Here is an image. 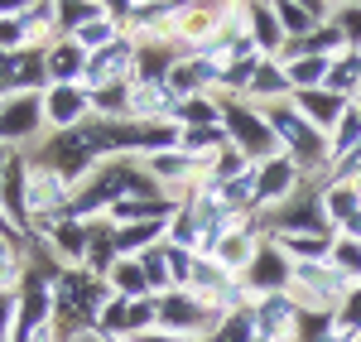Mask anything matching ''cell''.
I'll list each match as a JSON object with an SVG mask.
<instances>
[{"label":"cell","mask_w":361,"mask_h":342,"mask_svg":"<svg viewBox=\"0 0 361 342\" xmlns=\"http://www.w3.org/2000/svg\"><path fill=\"white\" fill-rule=\"evenodd\" d=\"M222 126H226V135H231V145L246 154L250 164L279 159V140H275V130H270V121H265L260 106H246V102L226 97L222 102Z\"/></svg>","instance_id":"obj_1"},{"label":"cell","mask_w":361,"mask_h":342,"mask_svg":"<svg viewBox=\"0 0 361 342\" xmlns=\"http://www.w3.org/2000/svg\"><path fill=\"white\" fill-rule=\"evenodd\" d=\"M265 121H270V130H275L284 159H294V169H299V164H318V159L328 154L323 130H318L313 121H304L294 102H275V106H265Z\"/></svg>","instance_id":"obj_2"},{"label":"cell","mask_w":361,"mask_h":342,"mask_svg":"<svg viewBox=\"0 0 361 342\" xmlns=\"http://www.w3.org/2000/svg\"><path fill=\"white\" fill-rule=\"evenodd\" d=\"M25 202H29V227H34V222H49V217H68V212H73V183H68L54 164H44V159L29 154Z\"/></svg>","instance_id":"obj_3"},{"label":"cell","mask_w":361,"mask_h":342,"mask_svg":"<svg viewBox=\"0 0 361 342\" xmlns=\"http://www.w3.org/2000/svg\"><path fill=\"white\" fill-rule=\"evenodd\" d=\"M299 299L294 294H260V304H250L255 342H289L299 338Z\"/></svg>","instance_id":"obj_4"},{"label":"cell","mask_w":361,"mask_h":342,"mask_svg":"<svg viewBox=\"0 0 361 342\" xmlns=\"http://www.w3.org/2000/svg\"><path fill=\"white\" fill-rule=\"evenodd\" d=\"M25 92H49V63L44 49H25V54H10L0 68V102L5 97H25Z\"/></svg>","instance_id":"obj_5"},{"label":"cell","mask_w":361,"mask_h":342,"mask_svg":"<svg viewBox=\"0 0 361 342\" xmlns=\"http://www.w3.org/2000/svg\"><path fill=\"white\" fill-rule=\"evenodd\" d=\"M44 121H49V135L92 121V92L87 87H49L44 92Z\"/></svg>","instance_id":"obj_6"},{"label":"cell","mask_w":361,"mask_h":342,"mask_svg":"<svg viewBox=\"0 0 361 342\" xmlns=\"http://www.w3.org/2000/svg\"><path fill=\"white\" fill-rule=\"evenodd\" d=\"M178 116V97L164 83H130V121L135 126H154V121H173Z\"/></svg>","instance_id":"obj_7"},{"label":"cell","mask_w":361,"mask_h":342,"mask_svg":"<svg viewBox=\"0 0 361 342\" xmlns=\"http://www.w3.org/2000/svg\"><path fill=\"white\" fill-rule=\"evenodd\" d=\"M289 280H294L289 256H284L279 246H260V256L250 260V270H246L250 294H284V285H289Z\"/></svg>","instance_id":"obj_8"},{"label":"cell","mask_w":361,"mask_h":342,"mask_svg":"<svg viewBox=\"0 0 361 342\" xmlns=\"http://www.w3.org/2000/svg\"><path fill=\"white\" fill-rule=\"evenodd\" d=\"M44 63H49V87H82L87 73V54L73 44V39H58L44 49Z\"/></svg>","instance_id":"obj_9"},{"label":"cell","mask_w":361,"mask_h":342,"mask_svg":"<svg viewBox=\"0 0 361 342\" xmlns=\"http://www.w3.org/2000/svg\"><path fill=\"white\" fill-rule=\"evenodd\" d=\"M246 20H250L246 34H250V44H255V54L265 58V63H275L279 44H284V29H279V10H275V5H250Z\"/></svg>","instance_id":"obj_10"},{"label":"cell","mask_w":361,"mask_h":342,"mask_svg":"<svg viewBox=\"0 0 361 342\" xmlns=\"http://www.w3.org/2000/svg\"><path fill=\"white\" fill-rule=\"evenodd\" d=\"M294 178H299V169H294V159H270V164H260L255 169V193H260V202H279L294 193Z\"/></svg>","instance_id":"obj_11"},{"label":"cell","mask_w":361,"mask_h":342,"mask_svg":"<svg viewBox=\"0 0 361 342\" xmlns=\"http://www.w3.org/2000/svg\"><path fill=\"white\" fill-rule=\"evenodd\" d=\"M178 149H183L188 159H197V164H212L217 154L231 149V135H226V126H197V130H183Z\"/></svg>","instance_id":"obj_12"},{"label":"cell","mask_w":361,"mask_h":342,"mask_svg":"<svg viewBox=\"0 0 361 342\" xmlns=\"http://www.w3.org/2000/svg\"><path fill=\"white\" fill-rule=\"evenodd\" d=\"M294 106H299L304 121H313V126L323 130V126H337V121H342L347 97H333L328 87H318V92H299V97H294Z\"/></svg>","instance_id":"obj_13"},{"label":"cell","mask_w":361,"mask_h":342,"mask_svg":"<svg viewBox=\"0 0 361 342\" xmlns=\"http://www.w3.org/2000/svg\"><path fill=\"white\" fill-rule=\"evenodd\" d=\"M106 15V0H58V39H73Z\"/></svg>","instance_id":"obj_14"},{"label":"cell","mask_w":361,"mask_h":342,"mask_svg":"<svg viewBox=\"0 0 361 342\" xmlns=\"http://www.w3.org/2000/svg\"><path fill=\"white\" fill-rule=\"evenodd\" d=\"M106 285H111V294H121V299H154V294H149V280H145V265H140L135 256L116 260Z\"/></svg>","instance_id":"obj_15"},{"label":"cell","mask_w":361,"mask_h":342,"mask_svg":"<svg viewBox=\"0 0 361 342\" xmlns=\"http://www.w3.org/2000/svg\"><path fill=\"white\" fill-rule=\"evenodd\" d=\"M92 116L111 121V126L130 121V83H111V87H102V92H92Z\"/></svg>","instance_id":"obj_16"},{"label":"cell","mask_w":361,"mask_h":342,"mask_svg":"<svg viewBox=\"0 0 361 342\" xmlns=\"http://www.w3.org/2000/svg\"><path fill=\"white\" fill-rule=\"evenodd\" d=\"M25 241H10V236H0V294H20L25 285Z\"/></svg>","instance_id":"obj_17"},{"label":"cell","mask_w":361,"mask_h":342,"mask_svg":"<svg viewBox=\"0 0 361 342\" xmlns=\"http://www.w3.org/2000/svg\"><path fill=\"white\" fill-rule=\"evenodd\" d=\"M250 97H260V102H270V106H275L279 97H284V92H294V87H289V78H284V68H279V63H260V68H255V78H250V87H246Z\"/></svg>","instance_id":"obj_18"},{"label":"cell","mask_w":361,"mask_h":342,"mask_svg":"<svg viewBox=\"0 0 361 342\" xmlns=\"http://www.w3.org/2000/svg\"><path fill=\"white\" fill-rule=\"evenodd\" d=\"M183 130H197V126H222V102L212 97H193V102H178V116H173Z\"/></svg>","instance_id":"obj_19"},{"label":"cell","mask_w":361,"mask_h":342,"mask_svg":"<svg viewBox=\"0 0 361 342\" xmlns=\"http://www.w3.org/2000/svg\"><path fill=\"white\" fill-rule=\"evenodd\" d=\"M212 342H255V323H250V309H236L217 323Z\"/></svg>","instance_id":"obj_20"},{"label":"cell","mask_w":361,"mask_h":342,"mask_svg":"<svg viewBox=\"0 0 361 342\" xmlns=\"http://www.w3.org/2000/svg\"><path fill=\"white\" fill-rule=\"evenodd\" d=\"M333 154L342 159V154H352V149H361V111H342V121L333 126Z\"/></svg>","instance_id":"obj_21"},{"label":"cell","mask_w":361,"mask_h":342,"mask_svg":"<svg viewBox=\"0 0 361 342\" xmlns=\"http://www.w3.org/2000/svg\"><path fill=\"white\" fill-rule=\"evenodd\" d=\"M357 83H361V58H342V63L333 58V73H328V83H323V87H328L333 97H347Z\"/></svg>","instance_id":"obj_22"},{"label":"cell","mask_w":361,"mask_h":342,"mask_svg":"<svg viewBox=\"0 0 361 342\" xmlns=\"http://www.w3.org/2000/svg\"><path fill=\"white\" fill-rule=\"evenodd\" d=\"M159 328V299H130V342Z\"/></svg>","instance_id":"obj_23"},{"label":"cell","mask_w":361,"mask_h":342,"mask_svg":"<svg viewBox=\"0 0 361 342\" xmlns=\"http://www.w3.org/2000/svg\"><path fill=\"white\" fill-rule=\"evenodd\" d=\"M328 265H333L337 275H347V280H352V275L361 270V241H352V236H342V241L333 246V256H328Z\"/></svg>","instance_id":"obj_24"},{"label":"cell","mask_w":361,"mask_h":342,"mask_svg":"<svg viewBox=\"0 0 361 342\" xmlns=\"http://www.w3.org/2000/svg\"><path fill=\"white\" fill-rule=\"evenodd\" d=\"M164 260H169V275H173V289H188L197 256H193V251H183V246H164Z\"/></svg>","instance_id":"obj_25"},{"label":"cell","mask_w":361,"mask_h":342,"mask_svg":"<svg viewBox=\"0 0 361 342\" xmlns=\"http://www.w3.org/2000/svg\"><path fill=\"white\" fill-rule=\"evenodd\" d=\"M333 20L347 44H361V5H342V10H333Z\"/></svg>","instance_id":"obj_26"},{"label":"cell","mask_w":361,"mask_h":342,"mask_svg":"<svg viewBox=\"0 0 361 342\" xmlns=\"http://www.w3.org/2000/svg\"><path fill=\"white\" fill-rule=\"evenodd\" d=\"M15 314H20V294H0V342L15 338Z\"/></svg>","instance_id":"obj_27"},{"label":"cell","mask_w":361,"mask_h":342,"mask_svg":"<svg viewBox=\"0 0 361 342\" xmlns=\"http://www.w3.org/2000/svg\"><path fill=\"white\" fill-rule=\"evenodd\" d=\"M352 173H361V149H352V154H342V159H337V178H342V183H347Z\"/></svg>","instance_id":"obj_28"},{"label":"cell","mask_w":361,"mask_h":342,"mask_svg":"<svg viewBox=\"0 0 361 342\" xmlns=\"http://www.w3.org/2000/svg\"><path fill=\"white\" fill-rule=\"evenodd\" d=\"M342 231H347L352 241H361V207H357V212H352V222H342Z\"/></svg>","instance_id":"obj_29"},{"label":"cell","mask_w":361,"mask_h":342,"mask_svg":"<svg viewBox=\"0 0 361 342\" xmlns=\"http://www.w3.org/2000/svg\"><path fill=\"white\" fill-rule=\"evenodd\" d=\"M73 342H116V338H102V333H82V338H73Z\"/></svg>","instance_id":"obj_30"},{"label":"cell","mask_w":361,"mask_h":342,"mask_svg":"<svg viewBox=\"0 0 361 342\" xmlns=\"http://www.w3.org/2000/svg\"><path fill=\"white\" fill-rule=\"evenodd\" d=\"M5 169H10V149H0V183H5Z\"/></svg>","instance_id":"obj_31"},{"label":"cell","mask_w":361,"mask_h":342,"mask_svg":"<svg viewBox=\"0 0 361 342\" xmlns=\"http://www.w3.org/2000/svg\"><path fill=\"white\" fill-rule=\"evenodd\" d=\"M0 68H5V54H0Z\"/></svg>","instance_id":"obj_32"}]
</instances>
